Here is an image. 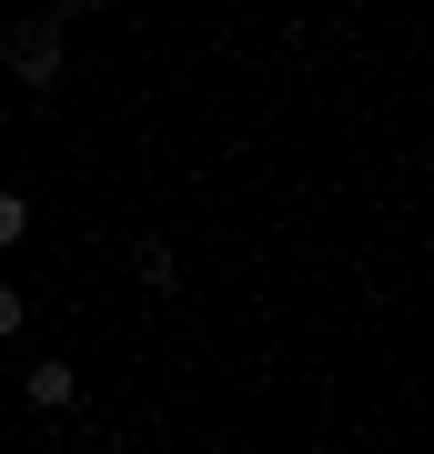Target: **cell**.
Listing matches in <instances>:
<instances>
[{
  "label": "cell",
  "instance_id": "cell-1",
  "mask_svg": "<svg viewBox=\"0 0 434 454\" xmlns=\"http://www.w3.org/2000/svg\"><path fill=\"white\" fill-rule=\"evenodd\" d=\"M0 61H11L20 91H51V82H61V61H71V51H61V20H20V31L0 41Z\"/></svg>",
  "mask_w": 434,
  "mask_h": 454
},
{
  "label": "cell",
  "instance_id": "cell-2",
  "mask_svg": "<svg viewBox=\"0 0 434 454\" xmlns=\"http://www.w3.org/2000/svg\"><path fill=\"white\" fill-rule=\"evenodd\" d=\"M20 394H31V404H41V414H61V404H71V394H81V373H71L61 354H51V364H31V373H20Z\"/></svg>",
  "mask_w": 434,
  "mask_h": 454
},
{
  "label": "cell",
  "instance_id": "cell-3",
  "mask_svg": "<svg viewBox=\"0 0 434 454\" xmlns=\"http://www.w3.org/2000/svg\"><path fill=\"white\" fill-rule=\"evenodd\" d=\"M20 223H31V212H20V192H0V243H20Z\"/></svg>",
  "mask_w": 434,
  "mask_h": 454
},
{
  "label": "cell",
  "instance_id": "cell-4",
  "mask_svg": "<svg viewBox=\"0 0 434 454\" xmlns=\"http://www.w3.org/2000/svg\"><path fill=\"white\" fill-rule=\"evenodd\" d=\"M20 313H31V303H20L11 283H0V333H20Z\"/></svg>",
  "mask_w": 434,
  "mask_h": 454
},
{
  "label": "cell",
  "instance_id": "cell-5",
  "mask_svg": "<svg viewBox=\"0 0 434 454\" xmlns=\"http://www.w3.org/2000/svg\"><path fill=\"white\" fill-rule=\"evenodd\" d=\"M51 11H112V0H51Z\"/></svg>",
  "mask_w": 434,
  "mask_h": 454
}]
</instances>
